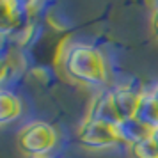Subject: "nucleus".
Segmentation results:
<instances>
[{"mask_svg": "<svg viewBox=\"0 0 158 158\" xmlns=\"http://www.w3.org/2000/svg\"><path fill=\"white\" fill-rule=\"evenodd\" d=\"M117 133L121 137L123 142L133 144L137 140H142V139H148L151 137V131L146 126H142L137 119H128V121H123L119 126H117Z\"/></svg>", "mask_w": 158, "mask_h": 158, "instance_id": "8", "label": "nucleus"}, {"mask_svg": "<svg viewBox=\"0 0 158 158\" xmlns=\"http://www.w3.org/2000/svg\"><path fill=\"white\" fill-rule=\"evenodd\" d=\"M151 29H153V34L158 37V7L153 11V16H151Z\"/></svg>", "mask_w": 158, "mask_h": 158, "instance_id": "10", "label": "nucleus"}, {"mask_svg": "<svg viewBox=\"0 0 158 158\" xmlns=\"http://www.w3.org/2000/svg\"><path fill=\"white\" fill-rule=\"evenodd\" d=\"M151 139H153V140L156 142V146H158V130H155V131L151 133Z\"/></svg>", "mask_w": 158, "mask_h": 158, "instance_id": "12", "label": "nucleus"}, {"mask_svg": "<svg viewBox=\"0 0 158 158\" xmlns=\"http://www.w3.org/2000/svg\"><path fill=\"white\" fill-rule=\"evenodd\" d=\"M135 119L142 126H146L151 133L155 130H158V103L151 93L140 94V103H139V108H137Z\"/></svg>", "mask_w": 158, "mask_h": 158, "instance_id": "6", "label": "nucleus"}, {"mask_svg": "<svg viewBox=\"0 0 158 158\" xmlns=\"http://www.w3.org/2000/svg\"><path fill=\"white\" fill-rule=\"evenodd\" d=\"M57 144L55 128L44 121H32L25 124L18 133V148L23 155L32 158L48 156Z\"/></svg>", "mask_w": 158, "mask_h": 158, "instance_id": "2", "label": "nucleus"}, {"mask_svg": "<svg viewBox=\"0 0 158 158\" xmlns=\"http://www.w3.org/2000/svg\"><path fill=\"white\" fill-rule=\"evenodd\" d=\"M62 68L73 82L82 85L103 87L108 82L103 53L89 44H71L62 55Z\"/></svg>", "mask_w": 158, "mask_h": 158, "instance_id": "1", "label": "nucleus"}, {"mask_svg": "<svg viewBox=\"0 0 158 158\" xmlns=\"http://www.w3.org/2000/svg\"><path fill=\"white\" fill-rule=\"evenodd\" d=\"M130 155L131 158H158V146L151 137H148L130 144Z\"/></svg>", "mask_w": 158, "mask_h": 158, "instance_id": "9", "label": "nucleus"}, {"mask_svg": "<svg viewBox=\"0 0 158 158\" xmlns=\"http://www.w3.org/2000/svg\"><path fill=\"white\" fill-rule=\"evenodd\" d=\"M22 101L15 93H11L7 89L0 91V124H9L16 121L22 115Z\"/></svg>", "mask_w": 158, "mask_h": 158, "instance_id": "7", "label": "nucleus"}, {"mask_svg": "<svg viewBox=\"0 0 158 158\" xmlns=\"http://www.w3.org/2000/svg\"><path fill=\"white\" fill-rule=\"evenodd\" d=\"M112 93H114L115 110L121 117V121L135 119L137 108H139V103H140V94L128 89V87H119V89H114Z\"/></svg>", "mask_w": 158, "mask_h": 158, "instance_id": "5", "label": "nucleus"}, {"mask_svg": "<svg viewBox=\"0 0 158 158\" xmlns=\"http://www.w3.org/2000/svg\"><path fill=\"white\" fill-rule=\"evenodd\" d=\"M41 158H52V156H41Z\"/></svg>", "mask_w": 158, "mask_h": 158, "instance_id": "13", "label": "nucleus"}, {"mask_svg": "<svg viewBox=\"0 0 158 158\" xmlns=\"http://www.w3.org/2000/svg\"><path fill=\"white\" fill-rule=\"evenodd\" d=\"M78 142L87 149H107L112 146L121 144V137L117 133V126L107 124L101 121H94V119H84V123L78 128Z\"/></svg>", "mask_w": 158, "mask_h": 158, "instance_id": "3", "label": "nucleus"}, {"mask_svg": "<svg viewBox=\"0 0 158 158\" xmlns=\"http://www.w3.org/2000/svg\"><path fill=\"white\" fill-rule=\"evenodd\" d=\"M151 94H153V98H155V100H156V103H158V84L155 85V89L151 91Z\"/></svg>", "mask_w": 158, "mask_h": 158, "instance_id": "11", "label": "nucleus"}, {"mask_svg": "<svg viewBox=\"0 0 158 158\" xmlns=\"http://www.w3.org/2000/svg\"><path fill=\"white\" fill-rule=\"evenodd\" d=\"M87 119H94V121H101L112 124V126H119L121 124V117L115 110L114 103V93L112 91H101L100 94L94 96V100L89 105L87 110Z\"/></svg>", "mask_w": 158, "mask_h": 158, "instance_id": "4", "label": "nucleus"}]
</instances>
